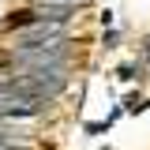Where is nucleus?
Instances as JSON below:
<instances>
[{
	"label": "nucleus",
	"mask_w": 150,
	"mask_h": 150,
	"mask_svg": "<svg viewBox=\"0 0 150 150\" xmlns=\"http://www.w3.org/2000/svg\"><path fill=\"white\" fill-rule=\"evenodd\" d=\"M53 41H64L60 38V26L56 23H34L19 34V49H34V45H53Z\"/></svg>",
	"instance_id": "obj_1"
},
{
	"label": "nucleus",
	"mask_w": 150,
	"mask_h": 150,
	"mask_svg": "<svg viewBox=\"0 0 150 150\" xmlns=\"http://www.w3.org/2000/svg\"><path fill=\"white\" fill-rule=\"evenodd\" d=\"M34 23H41V19H38V8H19V11H11V15L4 19L8 30H26V26H34Z\"/></svg>",
	"instance_id": "obj_2"
},
{
	"label": "nucleus",
	"mask_w": 150,
	"mask_h": 150,
	"mask_svg": "<svg viewBox=\"0 0 150 150\" xmlns=\"http://www.w3.org/2000/svg\"><path fill=\"white\" fill-rule=\"evenodd\" d=\"M116 75H120L124 83H131V79H143V68H139V64H120Z\"/></svg>",
	"instance_id": "obj_3"
},
{
	"label": "nucleus",
	"mask_w": 150,
	"mask_h": 150,
	"mask_svg": "<svg viewBox=\"0 0 150 150\" xmlns=\"http://www.w3.org/2000/svg\"><path fill=\"white\" fill-rule=\"evenodd\" d=\"M116 41H120V34L109 26V30H105V49H116Z\"/></svg>",
	"instance_id": "obj_4"
},
{
	"label": "nucleus",
	"mask_w": 150,
	"mask_h": 150,
	"mask_svg": "<svg viewBox=\"0 0 150 150\" xmlns=\"http://www.w3.org/2000/svg\"><path fill=\"white\" fill-rule=\"evenodd\" d=\"M90 135H101V131H109V120H101V124H86Z\"/></svg>",
	"instance_id": "obj_5"
},
{
	"label": "nucleus",
	"mask_w": 150,
	"mask_h": 150,
	"mask_svg": "<svg viewBox=\"0 0 150 150\" xmlns=\"http://www.w3.org/2000/svg\"><path fill=\"white\" fill-rule=\"evenodd\" d=\"M98 19H101V26H105V30H109V26H112V11H109V8H105V11H101V15H98Z\"/></svg>",
	"instance_id": "obj_6"
},
{
	"label": "nucleus",
	"mask_w": 150,
	"mask_h": 150,
	"mask_svg": "<svg viewBox=\"0 0 150 150\" xmlns=\"http://www.w3.org/2000/svg\"><path fill=\"white\" fill-rule=\"evenodd\" d=\"M143 56H146V60H150V38H146V41H143Z\"/></svg>",
	"instance_id": "obj_7"
}]
</instances>
